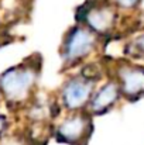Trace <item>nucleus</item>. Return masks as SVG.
<instances>
[{
	"label": "nucleus",
	"mask_w": 144,
	"mask_h": 145,
	"mask_svg": "<svg viewBox=\"0 0 144 145\" xmlns=\"http://www.w3.org/2000/svg\"><path fill=\"white\" fill-rule=\"evenodd\" d=\"M122 90L119 86V82L116 79H110L103 82L100 86H97L91 97V101L88 104V111L91 114H105L110 111L122 99Z\"/></svg>",
	"instance_id": "6"
},
{
	"label": "nucleus",
	"mask_w": 144,
	"mask_h": 145,
	"mask_svg": "<svg viewBox=\"0 0 144 145\" xmlns=\"http://www.w3.org/2000/svg\"><path fill=\"white\" fill-rule=\"evenodd\" d=\"M127 51H129V55L144 59V33L140 34V35H137L136 38H133L129 42Z\"/></svg>",
	"instance_id": "8"
},
{
	"label": "nucleus",
	"mask_w": 144,
	"mask_h": 145,
	"mask_svg": "<svg viewBox=\"0 0 144 145\" xmlns=\"http://www.w3.org/2000/svg\"><path fill=\"white\" fill-rule=\"evenodd\" d=\"M4 127H6V118H4L3 116H0V134L3 133Z\"/></svg>",
	"instance_id": "10"
},
{
	"label": "nucleus",
	"mask_w": 144,
	"mask_h": 145,
	"mask_svg": "<svg viewBox=\"0 0 144 145\" xmlns=\"http://www.w3.org/2000/svg\"><path fill=\"white\" fill-rule=\"evenodd\" d=\"M37 78V71L33 66L18 65L10 68L0 76V90L9 101H24L36 86Z\"/></svg>",
	"instance_id": "3"
},
{
	"label": "nucleus",
	"mask_w": 144,
	"mask_h": 145,
	"mask_svg": "<svg viewBox=\"0 0 144 145\" xmlns=\"http://www.w3.org/2000/svg\"><path fill=\"white\" fill-rule=\"evenodd\" d=\"M82 23L97 35L107 34L116 24V11L110 4H95L85 10Z\"/></svg>",
	"instance_id": "7"
},
{
	"label": "nucleus",
	"mask_w": 144,
	"mask_h": 145,
	"mask_svg": "<svg viewBox=\"0 0 144 145\" xmlns=\"http://www.w3.org/2000/svg\"><path fill=\"white\" fill-rule=\"evenodd\" d=\"M122 96L129 100H137L144 96V66L141 65H120L116 78Z\"/></svg>",
	"instance_id": "5"
},
{
	"label": "nucleus",
	"mask_w": 144,
	"mask_h": 145,
	"mask_svg": "<svg viewBox=\"0 0 144 145\" xmlns=\"http://www.w3.org/2000/svg\"><path fill=\"white\" fill-rule=\"evenodd\" d=\"M96 89V80L84 73L72 75L61 86L59 103L66 113L84 111L88 108L91 97Z\"/></svg>",
	"instance_id": "2"
},
{
	"label": "nucleus",
	"mask_w": 144,
	"mask_h": 145,
	"mask_svg": "<svg viewBox=\"0 0 144 145\" xmlns=\"http://www.w3.org/2000/svg\"><path fill=\"white\" fill-rule=\"evenodd\" d=\"M114 3L120 8L130 10V8H134L136 6H139L141 3V0H114Z\"/></svg>",
	"instance_id": "9"
},
{
	"label": "nucleus",
	"mask_w": 144,
	"mask_h": 145,
	"mask_svg": "<svg viewBox=\"0 0 144 145\" xmlns=\"http://www.w3.org/2000/svg\"><path fill=\"white\" fill-rule=\"evenodd\" d=\"M91 116L89 111L68 113L55 127L57 141L68 145H85L92 133Z\"/></svg>",
	"instance_id": "4"
},
{
	"label": "nucleus",
	"mask_w": 144,
	"mask_h": 145,
	"mask_svg": "<svg viewBox=\"0 0 144 145\" xmlns=\"http://www.w3.org/2000/svg\"><path fill=\"white\" fill-rule=\"evenodd\" d=\"M99 35L85 24H76L66 31L61 44V59L64 66H75L84 62L96 51Z\"/></svg>",
	"instance_id": "1"
},
{
	"label": "nucleus",
	"mask_w": 144,
	"mask_h": 145,
	"mask_svg": "<svg viewBox=\"0 0 144 145\" xmlns=\"http://www.w3.org/2000/svg\"><path fill=\"white\" fill-rule=\"evenodd\" d=\"M143 61H144V59H143Z\"/></svg>",
	"instance_id": "11"
}]
</instances>
